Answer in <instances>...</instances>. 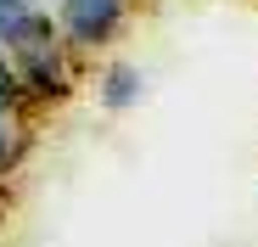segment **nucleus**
I'll return each mask as SVG.
<instances>
[{
  "label": "nucleus",
  "instance_id": "1",
  "mask_svg": "<svg viewBox=\"0 0 258 247\" xmlns=\"http://www.w3.org/2000/svg\"><path fill=\"white\" fill-rule=\"evenodd\" d=\"M6 62L17 73V90H23L28 112L34 107H51V101H68L73 85H79V56L62 45V34L51 23V6L6 39Z\"/></svg>",
  "mask_w": 258,
  "mask_h": 247
},
{
  "label": "nucleus",
  "instance_id": "2",
  "mask_svg": "<svg viewBox=\"0 0 258 247\" xmlns=\"http://www.w3.org/2000/svg\"><path fill=\"white\" fill-rule=\"evenodd\" d=\"M141 0H51V23L73 56H96L129 28Z\"/></svg>",
  "mask_w": 258,
  "mask_h": 247
},
{
  "label": "nucleus",
  "instance_id": "3",
  "mask_svg": "<svg viewBox=\"0 0 258 247\" xmlns=\"http://www.w3.org/2000/svg\"><path fill=\"white\" fill-rule=\"evenodd\" d=\"M141 96H146V73H141L135 62H107V68H96V101H101L107 112L141 107Z\"/></svg>",
  "mask_w": 258,
  "mask_h": 247
},
{
  "label": "nucleus",
  "instance_id": "4",
  "mask_svg": "<svg viewBox=\"0 0 258 247\" xmlns=\"http://www.w3.org/2000/svg\"><path fill=\"white\" fill-rule=\"evenodd\" d=\"M34 157V118L28 112H0V186L23 174V163Z\"/></svg>",
  "mask_w": 258,
  "mask_h": 247
},
{
  "label": "nucleus",
  "instance_id": "5",
  "mask_svg": "<svg viewBox=\"0 0 258 247\" xmlns=\"http://www.w3.org/2000/svg\"><path fill=\"white\" fill-rule=\"evenodd\" d=\"M39 12H45V0H0V51H6V39H12L23 23H34Z\"/></svg>",
  "mask_w": 258,
  "mask_h": 247
},
{
  "label": "nucleus",
  "instance_id": "6",
  "mask_svg": "<svg viewBox=\"0 0 258 247\" xmlns=\"http://www.w3.org/2000/svg\"><path fill=\"white\" fill-rule=\"evenodd\" d=\"M6 68H12V62H6V51H0V73H6Z\"/></svg>",
  "mask_w": 258,
  "mask_h": 247
}]
</instances>
